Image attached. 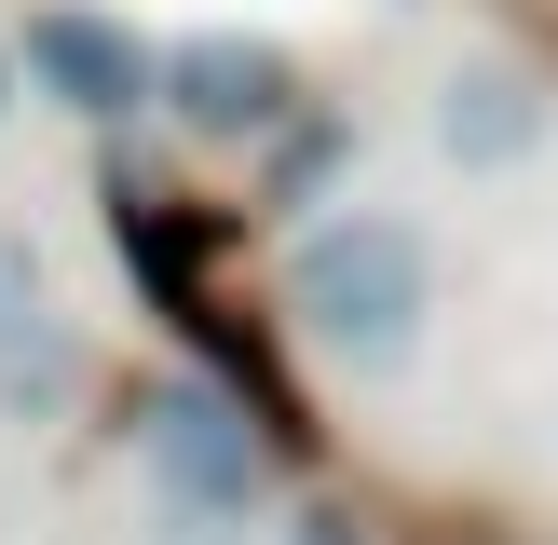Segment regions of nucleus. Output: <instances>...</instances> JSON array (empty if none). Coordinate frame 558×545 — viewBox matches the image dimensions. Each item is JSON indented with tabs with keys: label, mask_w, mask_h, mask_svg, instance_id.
<instances>
[{
	"label": "nucleus",
	"mask_w": 558,
	"mask_h": 545,
	"mask_svg": "<svg viewBox=\"0 0 558 545\" xmlns=\"http://www.w3.org/2000/svg\"><path fill=\"white\" fill-rule=\"evenodd\" d=\"M300 545H368V532H354L341 505H314V518H300Z\"/></svg>",
	"instance_id": "8"
},
{
	"label": "nucleus",
	"mask_w": 558,
	"mask_h": 545,
	"mask_svg": "<svg viewBox=\"0 0 558 545\" xmlns=\"http://www.w3.org/2000/svg\"><path fill=\"white\" fill-rule=\"evenodd\" d=\"M545 136V82L518 69V55H463L450 82H436V150L450 164H518Z\"/></svg>",
	"instance_id": "5"
},
{
	"label": "nucleus",
	"mask_w": 558,
	"mask_h": 545,
	"mask_svg": "<svg viewBox=\"0 0 558 545\" xmlns=\"http://www.w3.org/2000/svg\"><path fill=\"white\" fill-rule=\"evenodd\" d=\"M341 150H354L341 123H287V150H272V205H314V191L341 178Z\"/></svg>",
	"instance_id": "7"
},
{
	"label": "nucleus",
	"mask_w": 558,
	"mask_h": 545,
	"mask_svg": "<svg viewBox=\"0 0 558 545\" xmlns=\"http://www.w3.org/2000/svg\"><path fill=\"white\" fill-rule=\"evenodd\" d=\"M41 327H54V300H41V245H27V232H0V368H14Z\"/></svg>",
	"instance_id": "6"
},
{
	"label": "nucleus",
	"mask_w": 558,
	"mask_h": 545,
	"mask_svg": "<svg viewBox=\"0 0 558 545\" xmlns=\"http://www.w3.org/2000/svg\"><path fill=\"white\" fill-rule=\"evenodd\" d=\"M14 55H27V82H41L54 109H82V123H123V109H150V41H136L123 14H82V0H41Z\"/></svg>",
	"instance_id": "4"
},
{
	"label": "nucleus",
	"mask_w": 558,
	"mask_h": 545,
	"mask_svg": "<svg viewBox=\"0 0 558 545\" xmlns=\"http://www.w3.org/2000/svg\"><path fill=\"white\" fill-rule=\"evenodd\" d=\"M0 109H14V55H0Z\"/></svg>",
	"instance_id": "9"
},
{
	"label": "nucleus",
	"mask_w": 558,
	"mask_h": 545,
	"mask_svg": "<svg viewBox=\"0 0 558 545\" xmlns=\"http://www.w3.org/2000/svg\"><path fill=\"white\" fill-rule=\"evenodd\" d=\"M287 314L341 368H396L423 341V314H436V245L409 218H314L287 245Z\"/></svg>",
	"instance_id": "1"
},
{
	"label": "nucleus",
	"mask_w": 558,
	"mask_h": 545,
	"mask_svg": "<svg viewBox=\"0 0 558 545\" xmlns=\"http://www.w3.org/2000/svg\"><path fill=\"white\" fill-rule=\"evenodd\" d=\"M150 109L205 150H245V136L300 123V55L259 41V27H191L178 55H150Z\"/></svg>",
	"instance_id": "3"
},
{
	"label": "nucleus",
	"mask_w": 558,
	"mask_h": 545,
	"mask_svg": "<svg viewBox=\"0 0 558 545\" xmlns=\"http://www.w3.org/2000/svg\"><path fill=\"white\" fill-rule=\"evenodd\" d=\"M123 436H136V477H150L178 518H245L272 491V423L232 396V382H191V368L136 382Z\"/></svg>",
	"instance_id": "2"
}]
</instances>
